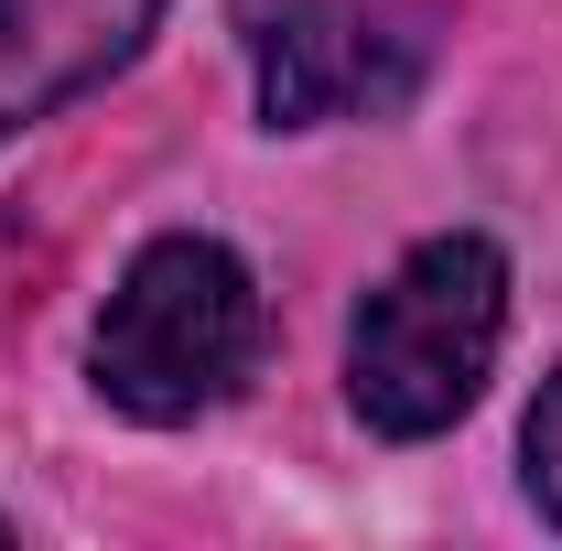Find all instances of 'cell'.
Segmentation results:
<instances>
[{
  "instance_id": "cell-4",
  "label": "cell",
  "mask_w": 562,
  "mask_h": 551,
  "mask_svg": "<svg viewBox=\"0 0 562 551\" xmlns=\"http://www.w3.org/2000/svg\"><path fill=\"white\" fill-rule=\"evenodd\" d=\"M162 0H0V131L66 109L76 87L131 66Z\"/></svg>"
},
{
  "instance_id": "cell-5",
  "label": "cell",
  "mask_w": 562,
  "mask_h": 551,
  "mask_svg": "<svg viewBox=\"0 0 562 551\" xmlns=\"http://www.w3.org/2000/svg\"><path fill=\"white\" fill-rule=\"evenodd\" d=\"M530 497L552 508V530H562V368L541 379V401H530Z\"/></svg>"
},
{
  "instance_id": "cell-3",
  "label": "cell",
  "mask_w": 562,
  "mask_h": 551,
  "mask_svg": "<svg viewBox=\"0 0 562 551\" xmlns=\"http://www.w3.org/2000/svg\"><path fill=\"white\" fill-rule=\"evenodd\" d=\"M238 44L271 131L390 120L422 87V22L401 0H238Z\"/></svg>"
},
{
  "instance_id": "cell-2",
  "label": "cell",
  "mask_w": 562,
  "mask_h": 551,
  "mask_svg": "<svg viewBox=\"0 0 562 551\" xmlns=\"http://www.w3.org/2000/svg\"><path fill=\"white\" fill-rule=\"evenodd\" d=\"M260 357V281L216 238H151L98 314V390L131 421L216 412Z\"/></svg>"
},
{
  "instance_id": "cell-1",
  "label": "cell",
  "mask_w": 562,
  "mask_h": 551,
  "mask_svg": "<svg viewBox=\"0 0 562 551\" xmlns=\"http://www.w3.org/2000/svg\"><path fill=\"white\" fill-rule=\"evenodd\" d=\"M508 336V260L487 238H422L401 271L357 303L347 336V401L368 432L422 443L487 390Z\"/></svg>"
}]
</instances>
